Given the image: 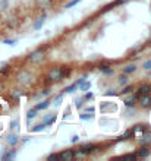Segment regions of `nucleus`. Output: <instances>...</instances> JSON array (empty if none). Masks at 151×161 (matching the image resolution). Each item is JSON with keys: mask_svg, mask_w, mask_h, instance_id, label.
<instances>
[{"mask_svg": "<svg viewBox=\"0 0 151 161\" xmlns=\"http://www.w3.org/2000/svg\"><path fill=\"white\" fill-rule=\"evenodd\" d=\"M69 73H70V70H66V69H63V68H53L49 72L47 78H49V81H51V82H60Z\"/></svg>", "mask_w": 151, "mask_h": 161, "instance_id": "nucleus-1", "label": "nucleus"}, {"mask_svg": "<svg viewBox=\"0 0 151 161\" xmlns=\"http://www.w3.org/2000/svg\"><path fill=\"white\" fill-rule=\"evenodd\" d=\"M43 59H44V50H43V49H38V50L33 51V53L28 56V60H29L31 63H40V62H43Z\"/></svg>", "mask_w": 151, "mask_h": 161, "instance_id": "nucleus-2", "label": "nucleus"}, {"mask_svg": "<svg viewBox=\"0 0 151 161\" xmlns=\"http://www.w3.org/2000/svg\"><path fill=\"white\" fill-rule=\"evenodd\" d=\"M18 82L21 85H31V82H33V76H31V73L29 72H26V70H24V72H21L19 75H18Z\"/></svg>", "mask_w": 151, "mask_h": 161, "instance_id": "nucleus-3", "label": "nucleus"}, {"mask_svg": "<svg viewBox=\"0 0 151 161\" xmlns=\"http://www.w3.org/2000/svg\"><path fill=\"white\" fill-rule=\"evenodd\" d=\"M138 101H139V106H141L142 109H150V107H151L150 94H144V95H141V97L138 98Z\"/></svg>", "mask_w": 151, "mask_h": 161, "instance_id": "nucleus-4", "label": "nucleus"}, {"mask_svg": "<svg viewBox=\"0 0 151 161\" xmlns=\"http://www.w3.org/2000/svg\"><path fill=\"white\" fill-rule=\"evenodd\" d=\"M138 98H139V94H132L131 92V97H128V98H125V101H123V104H125L126 107H129V109H132L135 106V102L138 101Z\"/></svg>", "mask_w": 151, "mask_h": 161, "instance_id": "nucleus-5", "label": "nucleus"}, {"mask_svg": "<svg viewBox=\"0 0 151 161\" xmlns=\"http://www.w3.org/2000/svg\"><path fill=\"white\" fill-rule=\"evenodd\" d=\"M150 154H151L150 146H148V145H142V146L136 151V157H138V158H145V157H148Z\"/></svg>", "mask_w": 151, "mask_h": 161, "instance_id": "nucleus-6", "label": "nucleus"}, {"mask_svg": "<svg viewBox=\"0 0 151 161\" xmlns=\"http://www.w3.org/2000/svg\"><path fill=\"white\" fill-rule=\"evenodd\" d=\"M60 160H65V161H70L75 158V155H74V149H66V151H63V153L59 154Z\"/></svg>", "mask_w": 151, "mask_h": 161, "instance_id": "nucleus-7", "label": "nucleus"}, {"mask_svg": "<svg viewBox=\"0 0 151 161\" xmlns=\"http://www.w3.org/2000/svg\"><path fill=\"white\" fill-rule=\"evenodd\" d=\"M139 141V144L141 145H148V144H151V132L148 133V129L144 132L142 135H141V138L138 139Z\"/></svg>", "mask_w": 151, "mask_h": 161, "instance_id": "nucleus-8", "label": "nucleus"}, {"mask_svg": "<svg viewBox=\"0 0 151 161\" xmlns=\"http://www.w3.org/2000/svg\"><path fill=\"white\" fill-rule=\"evenodd\" d=\"M151 92V85L150 84H141L138 86V94H139V97L144 95V94H150Z\"/></svg>", "mask_w": 151, "mask_h": 161, "instance_id": "nucleus-9", "label": "nucleus"}, {"mask_svg": "<svg viewBox=\"0 0 151 161\" xmlns=\"http://www.w3.org/2000/svg\"><path fill=\"white\" fill-rule=\"evenodd\" d=\"M98 69H100L104 75H113V68H110L109 65H100Z\"/></svg>", "mask_w": 151, "mask_h": 161, "instance_id": "nucleus-10", "label": "nucleus"}, {"mask_svg": "<svg viewBox=\"0 0 151 161\" xmlns=\"http://www.w3.org/2000/svg\"><path fill=\"white\" fill-rule=\"evenodd\" d=\"M49 106H50V101H49V100H44L43 102H40V104L35 106V110H46Z\"/></svg>", "mask_w": 151, "mask_h": 161, "instance_id": "nucleus-11", "label": "nucleus"}, {"mask_svg": "<svg viewBox=\"0 0 151 161\" xmlns=\"http://www.w3.org/2000/svg\"><path fill=\"white\" fill-rule=\"evenodd\" d=\"M15 157H16V151H15V149H12V151H9V153L2 155L3 160H12V158H15Z\"/></svg>", "mask_w": 151, "mask_h": 161, "instance_id": "nucleus-12", "label": "nucleus"}, {"mask_svg": "<svg viewBox=\"0 0 151 161\" xmlns=\"http://www.w3.org/2000/svg\"><path fill=\"white\" fill-rule=\"evenodd\" d=\"M135 70H136V66H135V65H128L126 68H123V73H125V75H131V73H134Z\"/></svg>", "mask_w": 151, "mask_h": 161, "instance_id": "nucleus-13", "label": "nucleus"}, {"mask_svg": "<svg viewBox=\"0 0 151 161\" xmlns=\"http://www.w3.org/2000/svg\"><path fill=\"white\" fill-rule=\"evenodd\" d=\"M135 89L134 85H126V86H123V89L120 91V94H123V95H126V94H131L132 91Z\"/></svg>", "mask_w": 151, "mask_h": 161, "instance_id": "nucleus-14", "label": "nucleus"}, {"mask_svg": "<svg viewBox=\"0 0 151 161\" xmlns=\"http://www.w3.org/2000/svg\"><path fill=\"white\" fill-rule=\"evenodd\" d=\"M44 19H46V15H43V18L37 19V22L34 24V29H40V28L43 26V24H44Z\"/></svg>", "mask_w": 151, "mask_h": 161, "instance_id": "nucleus-15", "label": "nucleus"}, {"mask_svg": "<svg viewBox=\"0 0 151 161\" xmlns=\"http://www.w3.org/2000/svg\"><path fill=\"white\" fill-rule=\"evenodd\" d=\"M8 142H9V145H16L19 142V138L16 135H10L8 138Z\"/></svg>", "mask_w": 151, "mask_h": 161, "instance_id": "nucleus-16", "label": "nucleus"}, {"mask_svg": "<svg viewBox=\"0 0 151 161\" xmlns=\"http://www.w3.org/2000/svg\"><path fill=\"white\" fill-rule=\"evenodd\" d=\"M51 5V0H38V6H43V9H47Z\"/></svg>", "mask_w": 151, "mask_h": 161, "instance_id": "nucleus-17", "label": "nucleus"}, {"mask_svg": "<svg viewBox=\"0 0 151 161\" xmlns=\"http://www.w3.org/2000/svg\"><path fill=\"white\" fill-rule=\"evenodd\" d=\"M79 88H81V91H87V89H90V88H91V82H88V81H84L82 84L79 85Z\"/></svg>", "mask_w": 151, "mask_h": 161, "instance_id": "nucleus-18", "label": "nucleus"}, {"mask_svg": "<svg viewBox=\"0 0 151 161\" xmlns=\"http://www.w3.org/2000/svg\"><path fill=\"white\" fill-rule=\"evenodd\" d=\"M35 116H37V110H35V109H31V110H28V113H26V117H28V120L34 119Z\"/></svg>", "mask_w": 151, "mask_h": 161, "instance_id": "nucleus-19", "label": "nucleus"}, {"mask_svg": "<svg viewBox=\"0 0 151 161\" xmlns=\"http://www.w3.org/2000/svg\"><path fill=\"white\" fill-rule=\"evenodd\" d=\"M21 95H22V92H21V91H18V89H13V91L10 92V97H12V98H15V100H19V97H21Z\"/></svg>", "mask_w": 151, "mask_h": 161, "instance_id": "nucleus-20", "label": "nucleus"}, {"mask_svg": "<svg viewBox=\"0 0 151 161\" xmlns=\"http://www.w3.org/2000/svg\"><path fill=\"white\" fill-rule=\"evenodd\" d=\"M54 122H56V114H53V116H50L49 119H46V120H44V123H46V126H47V125H53Z\"/></svg>", "mask_w": 151, "mask_h": 161, "instance_id": "nucleus-21", "label": "nucleus"}, {"mask_svg": "<svg viewBox=\"0 0 151 161\" xmlns=\"http://www.w3.org/2000/svg\"><path fill=\"white\" fill-rule=\"evenodd\" d=\"M128 81H129V79H128V75H125V73L119 78V84H120V85H126V84H128Z\"/></svg>", "mask_w": 151, "mask_h": 161, "instance_id": "nucleus-22", "label": "nucleus"}, {"mask_svg": "<svg viewBox=\"0 0 151 161\" xmlns=\"http://www.w3.org/2000/svg\"><path fill=\"white\" fill-rule=\"evenodd\" d=\"M131 136H132V129H129V130H126L125 133H123V135L120 136V139L123 141V139H128V138H131Z\"/></svg>", "mask_w": 151, "mask_h": 161, "instance_id": "nucleus-23", "label": "nucleus"}, {"mask_svg": "<svg viewBox=\"0 0 151 161\" xmlns=\"http://www.w3.org/2000/svg\"><path fill=\"white\" fill-rule=\"evenodd\" d=\"M44 127H46V123H43V125H37L35 127H33V132H41V130H44Z\"/></svg>", "mask_w": 151, "mask_h": 161, "instance_id": "nucleus-24", "label": "nucleus"}, {"mask_svg": "<svg viewBox=\"0 0 151 161\" xmlns=\"http://www.w3.org/2000/svg\"><path fill=\"white\" fill-rule=\"evenodd\" d=\"M76 88H78V86H76V84H72V85H69L66 89H65V92H69V94H70V92H74Z\"/></svg>", "mask_w": 151, "mask_h": 161, "instance_id": "nucleus-25", "label": "nucleus"}, {"mask_svg": "<svg viewBox=\"0 0 151 161\" xmlns=\"http://www.w3.org/2000/svg\"><path fill=\"white\" fill-rule=\"evenodd\" d=\"M123 158H125V160H136L138 157H136V154H125Z\"/></svg>", "mask_w": 151, "mask_h": 161, "instance_id": "nucleus-26", "label": "nucleus"}, {"mask_svg": "<svg viewBox=\"0 0 151 161\" xmlns=\"http://www.w3.org/2000/svg\"><path fill=\"white\" fill-rule=\"evenodd\" d=\"M142 69H145V70H151V59L147 60V62H144Z\"/></svg>", "mask_w": 151, "mask_h": 161, "instance_id": "nucleus-27", "label": "nucleus"}, {"mask_svg": "<svg viewBox=\"0 0 151 161\" xmlns=\"http://www.w3.org/2000/svg\"><path fill=\"white\" fill-rule=\"evenodd\" d=\"M47 160H60V157H59V154H50L49 157H47Z\"/></svg>", "mask_w": 151, "mask_h": 161, "instance_id": "nucleus-28", "label": "nucleus"}, {"mask_svg": "<svg viewBox=\"0 0 151 161\" xmlns=\"http://www.w3.org/2000/svg\"><path fill=\"white\" fill-rule=\"evenodd\" d=\"M8 6H9L8 0H2V2H0V9H6Z\"/></svg>", "mask_w": 151, "mask_h": 161, "instance_id": "nucleus-29", "label": "nucleus"}, {"mask_svg": "<svg viewBox=\"0 0 151 161\" xmlns=\"http://www.w3.org/2000/svg\"><path fill=\"white\" fill-rule=\"evenodd\" d=\"M79 117H81V120H90L92 119V114H79Z\"/></svg>", "mask_w": 151, "mask_h": 161, "instance_id": "nucleus-30", "label": "nucleus"}, {"mask_svg": "<svg viewBox=\"0 0 151 161\" xmlns=\"http://www.w3.org/2000/svg\"><path fill=\"white\" fill-rule=\"evenodd\" d=\"M82 104H84V98H79V100H76V101H75V106L78 107V109H81V107H82Z\"/></svg>", "mask_w": 151, "mask_h": 161, "instance_id": "nucleus-31", "label": "nucleus"}, {"mask_svg": "<svg viewBox=\"0 0 151 161\" xmlns=\"http://www.w3.org/2000/svg\"><path fill=\"white\" fill-rule=\"evenodd\" d=\"M79 2H81V0H72V2H69V3L66 5V8H72V6H75V5H78Z\"/></svg>", "mask_w": 151, "mask_h": 161, "instance_id": "nucleus-32", "label": "nucleus"}, {"mask_svg": "<svg viewBox=\"0 0 151 161\" xmlns=\"http://www.w3.org/2000/svg\"><path fill=\"white\" fill-rule=\"evenodd\" d=\"M92 97H94V94L92 92H87L85 94V97H84V100H91Z\"/></svg>", "mask_w": 151, "mask_h": 161, "instance_id": "nucleus-33", "label": "nucleus"}, {"mask_svg": "<svg viewBox=\"0 0 151 161\" xmlns=\"http://www.w3.org/2000/svg\"><path fill=\"white\" fill-rule=\"evenodd\" d=\"M16 40H5V44H9V45H15Z\"/></svg>", "mask_w": 151, "mask_h": 161, "instance_id": "nucleus-34", "label": "nucleus"}, {"mask_svg": "<svg viewBox=\"0 0 151 161\" xmlns=\"http://www.w3.org/2000/svg\"><path fill=\"white\" fill-rule=\"evenodd\" d=\"M60 101H62V95H57V97L53 100V102H54V104H60Z\"/></svg>", "mask_w": 151, "mask_h": 161, "instance_id": "nucleus-35", "label": "nucleus"}, {"mask_svg": "<svg viewBox=\"0 0 151 161\" xmlns=\"http://www.w3.org/2000/svg\"><path fill=\"white\" fill-rule=\"evenodd\" d=\"M126 2H129V0H116V2H115V6H118V5H123V3H126Z\"/></svg>", "mask_w": 151, "mask_h": 161, "instance_id": "nucleus-36", "label": "nucleus"}, {"mask_svg": "<svg viewBox=\"0 0 151 161\" xmlns=\"http://www.w3.org/2000/svg\"><path fill=\"white\" fill-rule=\"evenodd\" d=\"M70 141H72V144H75V142H78V141H79V136H78V135H74Z\"/></svg>", "mask_w": 151, "mask_h": 161, "instance_id": "nucleus-37", "label": "nucleus"}, {"mask_svg": "<svg viewBox=\"0 0 151 161\" xmlns=\"http://www.w3.org/2000/svg\"><path fill=\"white\" fill-rule=\"evenodd\" d=\"M85 78H87V76H84V78H81V79H79V81H76V82H75V84H76V86H79V85L82 84V82H84V81H85Z\"/></svg>", "mask_w": 151, "mask_h": 161, "instance_id": "nucleus-38", "label": "nucleus"}, {"mask_svg": "<svg viewBox=\"0 0 151 161\" xmlns=\"http://www.w3.org/2000/svg\"><path fill=\"white\" fill-rule=\"evenodd\" d=\"M49 94H50V89H44L43 91V95H49Z\"/></svg>", "mask_w": 151, "mask_h": 161, "instance_id": "nucleus-39", "label": "nucleus"}, {"mask_svg": "<svg viewBox=\"0 0 151 161\" xmlns=\"http://www.w3.org/2000/svg\"><path fill=\"white\" fill-rule=\"evenodd\" d=\"M106 95H116V92H115V91H109V92H106Z\"/></svg>", "mask_w": 151, "mask_h": 161, "instance_id": "nucleus-40", "label": "nucleus"}, {"mask_svg": "<svg viewBox=\"0 0 151 161\" xmlns=\"http://www.w3.org/2000/svg\"><path fill=\"white\" fill-rule=\"evenodd\" d=\"M16 127V122H12V125H10V129H15Z\"/></svg>", "mask_w": 151, "mask_h": 161, "instance_id": "nucleus-41", "label": "nucleus"}, {"mask_svg": "<svg viewBox=\"0 0 151 161\" xmlns=\"http://www.w3.org/2000/svg\"><path fill=\"white\" fill-rule=\"evenodd\" d=\"M2 88H3V85H2V82H0V91H2Z\"/></svg>", "mask_w": 151, "mask_h": 161, "instance_id": "nucleus-42", "label": "nucleus"}]
</instances>
